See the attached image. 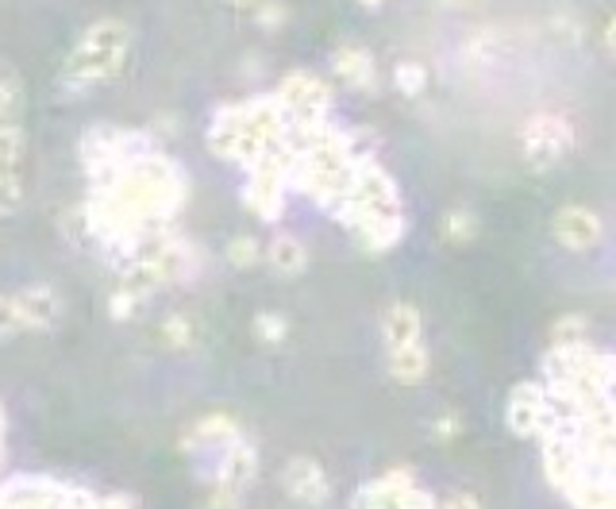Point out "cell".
Instances as JSON below:
<instances>
[{"label":"cell","instance_id":"cell-15","mask_svg":"<svg viewBox=\"0 0 616 509\" xmlns=\"http://www.w3.org/2000/svg\"><path fill=\"white\" fill-rule=\"evenodd\" d=\"M239 433H243V429H239V421L231 413H209L189 424L186 433H181L178 448L186 451V456H204V451L219 448V444L236 440Z\"/></svg>","mask_w":616,"mask_h":509},{"label":"cell","instance_id":"cell-26","mask_svg":"<svg viewBox=\"0 0 616 509\" xmlns=\"http://www.w3.org/2000/svg\"><path fill=\"white\" fill-rule=\"evenodd\" d=\"M24 174L12 170V174H0V221H9L24 209Z\"/></svg>","mask_w":616,"mask_h":509},{"label":"cell","instance_id":"cell-30","mask_svg":"<svg viewBox=\"0 0 616 509\" xmlns=\"http://www.w3.org/2000/svg\"><path fill=\"white\" fill-rule=\"evenodd\" d=\"M254 20H259V27H266V32H281L289 20L286 0H262L259 9H254Z\"/></svg>","mask_w":616,"mask_h":509},{"label":"cell","instance_id":"cell-36","mask_svg":"<svg viewBox=\"0 0 616 509\" xmlns=\"http://www.w3.org/2000/svg\"><path fill=\"white\" fill-rule=\"evenodd\" d=\"M601 42H605V51H608V54H616V16L605 24V32H601Z\"/></svg>","mask_w":616,"mask_h":509},{"label":"cell","instance_id":"cell-31","mask_svg":"<svg viewBox=\"0 0 616 509\" xmlns=\"http://www.w3.org/2000/svg\"><path fill=\"white\" fill-rule=\"evenodd\" d=\"M20 316L16 306H12V294H0V344H9L12 336H20Z\"/></svg>","mask_w":616,"mask_h":509},{"label":"cell","instance_id":"cell-8","mask_svg":"<svg viewBox=\"0 0 616 509\" xmlns=\"http://www.w3.org/2000/svg\"><path fill=\"white\" fill-rule=\"evenodd\" d=\"M204 456H212V467H209L212 486L219 483V486H231V491H247V486L254 483V475H259V451H254V444L247 440L243 433H239L236 440L204 451Z\"/></svg>","mask_w":616,"mask_h":509},{"label":"cell","instance_id":"cell-4","mask_svg":"<svg viewBox=\"0 0 616 509\" xmlns=\"http://www.w3.org/2000/svg\"><path fill=\"white\" fill-rule=\"evenodd\" d=\"M570 147H575V127L566 124L563 116H551V112L532 116L520 132L524 162H528V170H536V174L555 170L558 162L570 154Z\"/></svg>","mask_w":616,"mask_h":509},{"label":"cell","instance_id":"cell-32","mask_svg":"<svg viewBox=\"0 0 616 509\" xmlns=\"http://www.w3.org/2000/svg\"><path fill=\"white\" fill-rule=\"evenodd\" d=\"M493 51H498V35L493 32H481L466 42V59H474V62H490Z\"/></svg>","mask_w":616,"mask_h":509},{"label":"cell","instance_id":"cell-39","mask_svg":"<svg viewBox=\"0 0 616 509\" xmlns=\"http://www.w3.org/2000/svg\"><path fill=\"white\" fill-rule=\"evenodd\" d=\"M359 4H363V9H370V12H374V9H381V4H386V0H359Z\"/></svg>","mask_w":616,"mask_h":509},{"label":"cell","instance_id":"cell-3","mask_svg":"<svg viewBox=\"0 0 616 509\" xmlns=\"http://www.w3.org/2000/svg\"><path fill=\"white\" fill-rule=\"evenodd\" d=\"M151 147L154 144L147 132H131V127L120 124H93L77 139V159H81L89 186H104L127 159H136V154L151 151Z\"/></svg>","mask_w":616,"mask_h":509},{"label":"cell","instance_id":"cell-27","mask_svg":"<svg viewBox=\"0 0 616 509\" xmlns=\"http://www.w3.org/2000/svg\"><path fill=\"white\" fill-rule=\"evenodd\" d=\"M393 85H398V94L420 97L424 89H428V70H424L420 62H398V70H393Z\"/></svg>","mask_w":616,"mask_h":509},{"label":"cell","instance_id":"cell-28","mask_svg":"<svg viewBox=\"0 0 616 509\" xmlns=\"http://www.w3.org/2000/svg\"><path fill=\"white\" fill-rule=\"evenodd\" d=\"M586 332H590L586 316L566 313V316H558V321L551 324V344H578V339H586Z\"/></svg>","mask_w":616,"mask_h":509},{"label":"cell","instance_id":"cell-23","mask_svg":"<svg viewBox=\"0 0 616 509\" xmlns=\"http://www.w3.org/2000/svg\"><path fill=\"white\" fill-rule=\"evenodd\" d=\"M262 254H266V244H262L259 236H231L228 247H224V259H228L236 271H251V266H259Z\"/></svg>","mask_w":616,"mask_h":509},{"label":"cell","instance_id":"cell-5","mask_svg":"<svg viewBox=\"0 0 616 509\" xmlns=\"http://www.w3.org/2000/svg\"><path fill=\"white\" fill-rule=\"evenodd\" d=\"M351 509H439V506L428 491L416 486L413 471L393 467V471H386V475L359 486L355 498H351Z\"/></svg>","mask_w":616,"mask_h":509},{"label":"cell","instance_id":"cell-20","mask_svg":"<svg viewBox=\"0 0 616 509\" xmlns=\"http://www.w3.org/2000/svg\"><path fill=\"white\" fill-rule=\"evenodd\" d=\"M159 336L169 351H193L204 339V328L193 313H169V316H162Z\"/></svg>","mask_w":616,"mask_h":509},{"label":"cell","instance_id":"cell-18","mask_svg":"<svg viewBox=\"0 0 616 509\" xmlns=\"http://www.w3.org/2000/svg\"><path fill=\"white\" fill-rule=\"evenodd\" d=\"M262 259H266L271 271L281 274V278H297V274H304V266H309V247L297 236H289V232H278V236L266 244Z\"/></svg>","mask_w":616,"mask_h":509},{"label":"cell","instance_id":"cell-40","mask_svg":"<svg viewBox=\"0 0 616 509\" xmlns=\"http://www.w3.org/2000/svg\"><path fill=\"white\" fill-rule=\"evenodd\" d=\"M443 4H474V0H443Z\"/></svg>","mask_w":616,"mask_h":509},{"label":"cell","instance_id":"cell-11","mask_svg":"<svg viewBox=\"0 0 616 509\" xmlns=\"http://www.w3.org/2000/svg\"><path fill=\"white\" fill-rule=\"evenodd\" d=\"M281 491L297 501V506H324L331 498V479L313 456H293L281 471Z\"/></svg>","mask_w":616,"mask_h":509},{"label":"cell","instance_id":"cell-6","mask_svg":"<svg viewBox=\"0 0 616 509\" xmlns=\"http://www.w3.org/2000/svg\"><path fill=\"white\" fill-rule=\"evenodd\" d=\"M77 494V483L51 475H12L0 483V509H70Z\"/></svg>","mask_w":616,"mask_h":509},{"label":"cell","instance_id":"cell-29","mask_svg":"<svg viewBox=\"0 0 616 509\" xmlns=\"http://www.w3.org/2000/svg\"><path fill=\"white\" fill-rule=\"evenodd\" d=\"M139 309H143V301H139L136 294H127L124 286H116L109 294V316H112V321H131Z\"/></svg>","mask_w":616,"mask_h":509},{"label":"cell","instance_id":"cell-7","mask_svg":"<svg viewBox=\"0 0 616 509\" xmlns=\"http://www.w3.org/2000/svg\"><path fill=\"white\" fill-rule=\"evenodd\" d=\"M289 120H328L331 116V85L313 70H289L274 89Z\"/></svg>","mask_w":616,"mask_h":509},{"label":"cell","instance_id":"cell-34","mask_svg":"<svg viewBox=\"0 0 616 509\" xmlns=\"http://www.w3.org/2000/svg\"><path fill=\"white\" fill-rule=\"evenodd\" d=\"M458 429H463V421H458L455 413H448V417H439V421L431 424V436L448 444V440H455V436H458Z\"/></svg>","mask_w":616,"mask_h":509},{"label":"cell","instance_id":"cell-24","mask_svg":"<svg viewBox=\"0 0 616 509\" xmlns=\"http://www.w3.org/2000/svg\"><path fill=\"white\" fill-rule=\"evenodd\" d=\"M439 236L448 239V244H470L478 236V216L470 209H451L443 212V224H439Z\"/></svg>","mask_w":616,"mask_h":509},{"label":"cell","instance_id":"cell-13","mask_svg":"<svg viewBox=\"0 0 616 509\" xmlns=\"http://www.w3.org/2000/svg\"><path fill=\"white\" fill-rule=\"evenodd\" d=\"M551 232H555V239L566 251H590L605 228H601L598 212L586 209V204H563L555 212V221H551Z\"/></svg>","mask_w":616,"mask_h":509},{"label":"cell","instance_id":"cell-2","mask_svg":"<svg viewBox=\"0 0 616 509\" xmlns=\"http://www.w3.org/2000/svg\"><path fill=\"white\" fill-rule=\"evenodd\" d=\"M401 209V189L393 182V174L378 166L374 159H363L355 166V178H351V189H347L343 204H339L331 216L343 224L347 232H355L359 224L374 221V216H398Z\"/></svg>","mask_w":616,"mask_h":509},{"label":"cell","instance_id":"cell-25","mask_svg":"<svg viewBox=\"0 0 616 509\" xmlns=\"http://www.w3.org/2000/svg\"><path fill=\"white\" fill-rule=\"evenodd\" d=\"M24 116V82L16 74H0V124H20Z\"/></svg>","mask_w":616,"mask_h":509},{"label":"cell","instance_id":"cell-1","mask_svg":"<svg viewBox=\"0 0 616 509\" xmlns=\"http://www.w3.org/2000/svg\"><path fill=\"white\" fill-rule=\"evenodd\" d=\"M131 59V24L120 16H101L77 35L74 51L59 70V85L66 94H89L97 85L116 82Z\"/></svg>","mask_w":616,"mask_h":509},{"label":"cell","instance_id":"cell-33","mask_svg":"<svg viewBox=\"0 0 616 509\" xmlns=\"http://www.w3.org/2000/svg\"><path fill=\"white\" fill-rule=\"evenodd\" d=\"M204 509H239V491L231 486H212V494L204 498Z\"/></svg>","mask_w":616,"mask_h":509},{"label":"cell","instance_id":"cell-22","mask_svg":"<svg viewBox=\"0 0 616 509\" xmlns=\"http://www.w3.org/2000/svg\"><path fill=\"white\" fill-rule=\"evenodd\" d=\"M27 154V132L24 124H0V174L24 166Z\"/></svg>","mask_w":616,"mask_h":509},{"label":"cell","instance_id":"cell-37","mask_svg":"<svg viewBox=\"0 0 616 509\" xmlns=\"http://www.w3.org/2000/svg\"><path fill=\"white\" fill-rule=\"evenodd\" d=\"M97 509H131V501L120 498V494H109V498L97 501Z\"/></svg>","mask_w":616,"mask_h":509},{"label":"cell","instance_id":"cell-19","mask_svg":"<svg viewBox=\"0 0 616 509\" xmlns=\"http://www.w3.org/2000/svg\"><path fill=\"white\" fill-rule=\"evenodd\" d=\"M389 378L401 382V386H420L428 378V348L420 339L416 344H401V348H389Z\"/></svg>","mask_w":616,"mask_h":509},{"label":"cell","instance_id":"cell-16","mask_svg":"<svg viewBox=\"0 0 616 509\" xmlns=\"http://www.w3.org/2000/svg\"><path fill=\"white\" fill-rule=\"evenodd\" d=\"M405 232H408L405 212H398V216H374V221L359 224L351 236H355V244L363 247L366 254H386L405 239Z\"/></svg>","mask_w":616,"mask_h":509},{"label":"cell","instance_id":"cell-10","mask_svg":"<svg viewBox=\"0 0 616 509\" xmlns=\"http://www.w3.org/2000/svg\"><path fill=\"white\" fill-rule=\"evenodd\" d=\"M505 424L508 433L520 436V440L543 433V424H548V390H543V382H516L505 406Z\"/></svg>","mask_w":616,"mask_h":509},{"label":"cell","instance_id":"cell-35","mask_svg":"<svg viewBox=\"0 0 616 509\" xmlns=\"http://www.w3.org/2000/svg\"><path fill=\"white\" fill-rule=\"evenodd\" d=\"M443 509H481V506H478V498H470V494H455Z\"/></svg>","mask_w":616,"mask_h":509},{"label":"cell","instance_id":"cell-14","mask_svg":"<svg viewBox=\"0 0 616 509\" xmlns=\"http://www.w3.org/2000/svg\"><path fill=\"white\" fill-rule=\"evenodd\" d=\"M331 70H336L339 82L359 89V94H378V62L359 42H339L331 51Z\"/></svg>","mask_w":616,"mask_h":509},{"label":"cell","instance_id":"cell-12","mask_svg":"<svg viewBox=\"0 0 616 509\" xmlns=\"http://www.w3.org/2000/svg\"><path fill=\"white\" fill-rule=\"evenodd\" d=\"M239 120H243V132L254 139H262L266 147L281 144L289 127V116L286 109L278 104L274 94H262V97H251V101H239Z\"/></svg>","mask_w":616,"mask_h":509},{"label":"cell","instance_id":"cell-21","mask_svg":"<svg viewBox=\"0 0 616 509\" xmlns=\"http://www.w3.org/2000/svg\"><path fill=\"white\" fill-rule=\"evenodd\" d=\"M251 336L259 339L262 348H281L289 339V316L278 313V309H262L251 321Z\"/></svg>","mask_w":616,"mask_h":509},{"label":"cell","instance_id":"cell-17","mask_svg":"<svg viewBox=\"0 0 616 509\" xmlns=\"http://www.w3.org/2000/svg\"><path fill=\"white\" fill-rule=\"evenodd\" d=\"M424 332L420 309L408 306V301H393V306L381 313V339L386 348H401V344H416Z\"/></svg>","mask_w":616,"mask_h":509},{"label":"cell","instance_id":"cell-38","mask_svg":"<svg viewBox=\"0 0 616 509\" xmlns=\"http://www.w3.org/2000/svg\"><path fill=\"white\" fill-rule=\"evenodd\" d=\"M224 4H228V9H243V12H254L262 4V0H224Z\"/></svg>","mask_w":616,"mask_h":509},{"label":"cell","instance_id":"cell-9","mask_svg":"<svg viewBox=\"0 0 616 509\" xmlns=\"http://www.w3.org/2000/svg\"><path fill=\"white\" fill-rule=\"evenodd\" d=\"M12 306H16V316H20V328L24 332H51L62 324L66 316V301L54 286L47 282H32V286L16 289L12 294Z\"/></svg>","mask_w":616,"mask_h":509}]
</instances>
